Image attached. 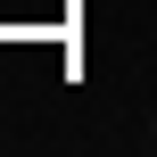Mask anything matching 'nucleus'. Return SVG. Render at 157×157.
<instances>
[{"label": "nucleus", "instance_id": "1", "mask_svg": "<svg viewBox=\"0 0 157 157\" xmlns=\"http://www.w3.org/2000/svg\"><path fill=\"white\" fill-rule=\"evenodd\" d=\"M149 141H157V124H149Z\"/></svg>", "mask_w": 157, "mask_h": 157}]
</instances>
